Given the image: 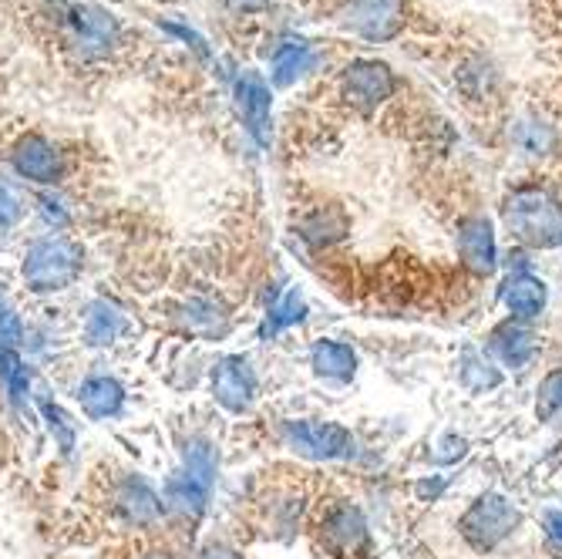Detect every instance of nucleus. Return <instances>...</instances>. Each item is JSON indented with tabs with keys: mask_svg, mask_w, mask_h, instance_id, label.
Instances as JSON below:
<instances>
[{
	"mask_svg": "<svg viewBox=\"0 0 562 559\" xmlns=\"http://www.w3.org/2000/svg\"><path fill=\"white\" fill-rule=\"evenodd\" d=\"M85 273V246L68 233H44L27 243L21 257V283L34 297L71 290Z\"/></svg>",
	"mask_w": 562,
	"mask_h": 559,
	"instance_id": "f257e3e1",
	"label": "nucleus"
},
{
	"mask_svg": "<svg viewBox=\"0 0 562 559\" xmlns=\"http://www.w3.org/2000/svg\"><path fill=\"white\" fill-rule=\"evenodd\" d=\"M50 24H55L58 44L85 65L109 62L122 47L119 18L98 4H58Z\"/></svg>",
	"mask_w": 562,
	"mask_h": 559,
	"instance_id": "f03ea898",
	"label": "nucleus"
},
{
	"mask_svg": "<svg viewBox=\"0 0 562 559\" xmlns=\"http://www.w3.org/2000/svg\"><path fill=\"white\" fill-rule=\"evenodd\" d=\"M505 226L519 243L536 249L562 246V202L539 189V186H519L502 206Z\"/></svg>",
	"mask_w": 562,
	"mask_h": 559,
	"instance_id": "7ed1b4c3",
	"label": "nucleus"
},
{
	"mask_svg": "<svg viewBox=\"0 0 562 559\" xmlns=\"http://www.w3.org/2000/svg\"><path fill=\"white\" fill-rule=\"evenodd\" d=\"M109 513L122 529L145 533L166 519L162 492L142 472H122L109 482Z\"/></svg>",
	"mask_w": 562,
	"mask_h": 559,
	"instance_id": "20e7f679",
	"label": "nucleus"
},
{
	"mask_svg": "<svg viewBox=\"0 0 562 559\" xmlns=\"http://www.w3.org/2000/svg\"><path fill=\"white\" fill-rule=\"evenodd\" d=\"M280 441L283 448L303 455L314 462H337L353 455V435L337 425V422H321V418H290L280 425Z\"/></svg>",
	"mask_w": 562,
	"mask_h": 559,
	"instance_id": "39448f33",
	"label": "nucleus"
},
{
	"mask_svg": "<svg viewBox=\"0 0 562 559\" xmlns=\"http://www.w3.org/2000/svg\"><path fill=\"white\" fill-rule=\"evenodd\" d=\"M8 159H11V169L24 182L41 186V189H55L68 179V152L41 132H24L11 145Z\"/></svg>",
	"mask_w": 562,
	"mask_h": 559,
	"instance_id": "423d86ee",
	"label": "nucleus"
},
{
	"mask_svg": "<svg viewBox=\"0 0 562 559\" xmlns=\"http://www.w3.org/2000/svg\"><path fill=\"white\" fill-rule=\"evenodd\" d=\"M210 394L229 415H246L260 394V378L246 354H223L210 368Z\"/></svg>",
	"mask_w": 562,
	"mask_h": 559,
	"instance_id": "0eeeda50",
	"label": "nucleus"
},
{
	"mask_svg": "<svg viewBox=\"0 0 562 559\" xmlns=\"http://www.w3.org/2000/svg\"><path fill=\"white\" fill-rule=\"evenodd\" d=\"M516 526H519V510L505 495H495V492L475 499L472 510L458 523V529H462V536L475 549H495L505 536H513Z\"/></svg>",
	"mask_w": 562,
	"mask_h": 559,
	"instance_id": "6e6552de",
	"label": "nucleus"
},
{
	"mask_svg": "<svg viewBox=\"0 0 562 559\" xmlns=\"http://www.w3.org/2000/svg\"><path fill=\"white\" fill-rule=\"evenodd\" d=\"M340 24L364 41H391L404 27V0H340Z\"/></svg>",
	"mask_w": 562,
	"mask_h": 559,
	"instance_id": "1a4fd4ad",
	"label": "nucleus"
},
{
	"mask_svg": "<svg viewBox=\"0 0 562 559\" xmlns=\"http://www.w3.org/2000/svg\"><path fill=\"white\" fill-rule=\"evenodd\" d=\"M233 101L246 135L257 145H270V125H273V91L260 71H239L233 81Z\"/></svg>",
	"mask_w": 562,
	"mask_h": 559,
	"instance_id": "9d476101",
	"label": "nucleus"
},
{
	"mask_svg": "<svg viewBox=\"0 0 562 559\" xmlns=\"http://www.w3.org/2000/svg\"><path fill=\"white\" fill-rule=\"evenodd\" d=\"M172 321L182 334L195 340H223L233 331V314L220 297L210 293H192L176 303Z\"/></svg>",
	"mask_w": 562,
	"mask_h": 559,
	"instance_id": "9b49d317",
	"label": "nucleus"
},
{
	"mask_svg": "<svg viewBox=\"0 0 562 559\" xmlns=\"http://www.w3.org/2000/svg\"><path fill=\"white\" fill-rule=\"evenodd\" d=\"M397 81L384 62H353L340 75V98L347 105L371 112L394 94Z\"/></svg>",
	"mask_w": 562,
	"mask_h": 559,
	"instance_id": "f8f14e48",
	"label": "nucleus"
},
{
	"mask_svg": "<svg viewBox=\"0 0 562 559\" xmlns=\"http://www.w3.org/2000/svg\"><path fill=\"white\" fill-rule=\"evenodd\" d=\"M75 404L81 409L85 418L91 422H115L125 415L128 404V388L115 374H88L75 388Z\"/></svg>",
	"mask_w": 562,
	"mask_h": 559,
	"instance_id": "ddd939ff",
	"label": "nucleus"
},
{
	"mask_svg": "<svg viewBox=\"0 0 562 559\" xmlns=\"http://www.w3.org/2000/svg\"><path fill=\"white\" fill-rule=\"evenodd\" d=\"M132 321L125 314V308L112 297H91L81 311V344L105 350L115 347L125 334H128Z\"/></svg>",
	"mask_w": 562,
	"mask_h": 559,
	"instance_id": "4468645a",
	"label": "nucleus"
},
{
	"mask_svg": "<svg viewBox=\"0 0 562 559\" xmlns=\"http://www.w3.org/2000/svg\"><path fill=\"white\" fill-rule=\"evenodd\" d=\"M162 505H166V516L182 519L189 526H199L202 516L210 513V502H213V489L195 482L192 476H186L182 469H172L162 482Z\"/></svg>",
	"mask_w": 562,
	"mask_h": 559,
	"instance_id": "2eb2a0df",
	"label": "nucleus"
},
{
	"mask_svg": "<svg viewBox=\"0 0 562 559\" xmlns=\"http://www.w3.org/2000/svg\"><path fill=\"white\" fill-rule=\"evenodd\" d=\"M458 253H462V260L469 270L488 277L498 264V249H495V233H492V223L485 216H472L458 226Z\"/></svg>",
	"mask_w": 562,
	"mask_h": 559,
	"instance_id": "dca6fc26",
	"label": "nucleus"
},
{
	"mask_svg": "<svg viewBox=\"0 0 562 559\" xmlns=\"http://www.w3.org/2000/svg\"><path fill=\"white\" fill-rule=\"evenodd\" d=\"M498 297H502V303H505L508 314H513L516 321H532V317L542 314L549 290L529 270H519V273H508V280L502 283V293Z\"/></svg>",
	"mask_w": 562,
	"mask_h": 559,
	"instance_id": "f3484780",
	"label": "nucleus"
},
{
	"mask_svg": "<svg viewBox=\"0 0 562 559\" xmlns=\"http://www.w3.org/2000/svg\"><path fill=\"white\" fill-rule=\"evenodd\" d=\"M179 469L186 476H192L195 482L210 485L216 492V479H220V445L206 432H192L182 441V448H179Z\"/></svg>",
	"mask_w": 562,
	"mask_h": 559,
	"instance_id": "a211bd4d",
	"label": "nucleus"
},
{
	"mask_svg": "<svg viewBox=\"0 0 562 559\" xmlns=\"http://www.w3.org/2000/svg\"><path fill=\"white\" fill-rule=\"evenodd\" d=\"M321 536H324V543L330 549L350 552V549H357V546L364 543L368 523H364V516H361V510H357V505H334V510L321 523Z\"/></svg>",
	"mask_w": 562,
	"mask_h": 559,
	"instance_id": "6ab92c4d",
	"label": "nucleus"
},
{
	"mask_svg": "<svg viewBox=\"0 0 562 559\" xmlns=\"http://www.w3.org/2000/svg\"><path fill=\"white\" fill-rule=\"evenodd\" d=\"M311 368H314L317 378L347 384V381L357 374V350H353L350 344H344V340L321 337V340L311 347Z\"/></svg>",
	"mask_w": 562,
	"mask_h": 559,
	"instance_id": "aec40b11",
	"label": "nucleus"
},
{
	"mask_svg": "<svg viewBox=\"0 0 562 559\" xmlns=\"http://www.w3.org/2000/svg\"><path fill=\"white\" fill-rule=\"evenodd\" d=\"M306 314H311V308H306V297H303V290H296V287H290L286 293H280L273 303H270V311L263 314V321H260V340H277L280 334H286V331H293V327H300L303 321H306Z\"/></svg>",
	"mask_w": 562,
	"mask_h": 559,
	"instance_id": "412c9836",
	"label": "nucleus"
},
{
	"mask_svg": "<svg viewBox=\"0 0 562 559\" xmlns=\"http://www.w3.org/2000/svg\"><path fill=\"white\" fill-rule=\"evenodd\" d=\"M488 347L498 354L502 365H508V368H526V365L536 358L539 337H536L529 327H522L519 321H508V324H502V327L492 334Z\"/></svg>",
	"mask_w": 562,
	"mask_h": 559,
	"instance_id": "4be33fe9",
	"label": "nucleus"
},
{
	"mask_svg": "<svg viewBox=\"0 0 562 559\" xmlns=\"http://www.w3.org/2000/svg\"><path fill=\"white\" fill-rule=\"evenodd\" d=\"M317 55H314V47L306 44V41H283L277 51H273V58H270V81L277 88H290L296 85L306 71L314 68Z\"/></svg>",
	"mask_w": 562,
	"mask_h": 559,
	"instance_id": "5701e85b",
	"label": "nucleus"
},
{
	"mask_svg": "<svg viewBox=\"0 0 562 559\" xmlns=\"http://www.w3.org/2000/svg\"><path fill=\"white\" fill-rule=\"evenodd\" d=\"M350 233V220L340 206H317L314 213H306L300 223V239L311 243L314 249L334 246Z\"/></svg>",
	"mask_w": 562,
	"mask_h": 559,
	"instance_id": "b1692460",
	"label": "nucleus"
},
{
	"mask_svg": "<svg viewBox=\"0 0 562 559\" xmlns=\"http://www.w3.org/2000/svg\"><path fill=\"white\" fill-rule=\"evenodd\" d=\"M34 404H37V415L47 422V432L55 435V445H58L65 455H71V448H75V441H78V425L71 422V415L61 409L58 401H50V398H34Z\"/></svg>",
	"mask_w": 562,
	"mask_h": 559,
	"instance_id": "393cba45",
	"label": "nucleus"
},
{
	"mask_svg": "<svg viewBox=\"0 0 562 559\" xmlns=\"http://www.w3.org/2000/svg\"><path fill=\"white\" fill-rule=\"evenodd\" d=\"M27 344V324L14 303L0 293V347L4 350H21Z\"/></svg>",
	"mask_w": 562,
	"mask_h": 559,
	"instance_id": "a878e982",
	"label": "nucleus"
},
{
	"mask_svg": "<svg viewBox=\"0 0 562 559\" xmlns=\"http://www.w3.org/2000/svg\"><path fill=\"white\" fill-rule=\"evenodd\" d=\"M37 216H41V223H44L50 233H65V230L75 223V216H71V210H68V202H65L55 189H44V192L37 195Z\"/></svg>",
	"mask_w": 562,
	"mask_h": 559,
	"instance_id": "bb28decb",
	"label": "nucleus"
},
{
	"mask_svg": "<svg viewBox=\"0 0 562 559\" xmlns=\"http://www.w3.org/2000/svg\"><path fill=\"white\" fill-rule=\"evenodd\" d=\"M536 412L546 422L562 418V368H555L552 374H546L542 388H539V401H536Z\"/></svg>",
	"mask_w": 562,
	"mask_h": 559,
	"instance_id": "cd10ccee",
	"label": "nucleus"
},
{
	"mask_svg": "<svg viewBox=\"0 0 562 559\" xmlns=\"http://www.w3.org/2000/svg\"><path fill=\"white\" fill-rule=\"evenodd\" d=\"M462 381L472 391H488V388L498 384V374L492 371V365L485 358H479L475 350H465V358H462Z\"/></svg>",
	"mask_w": 562,
	"mask_h": 559,
	"instance_id": "c85d7f7f",
	"label": "nucleus"
},
{
	"mask_svg": "<svg viewBox=\"0 0 562 559\" xmlns=\"http://www.w3.org/2000/svg\"><path fill=\"white\" fill-rule=\"evenodd\" d=\"M24 213L27 210H24L21 192L11 182H0V236H8L11 230H18Z\"/></svg>",
	"mask_w": 562,
	"mask_h": 559,
	"instance_id": "c756f323",
	"label": "nucleus"
},
{
	"mask_svg": "<svg viewBox=\"0 0 562 559\" xmlns=\"http://www.w3.org/2000/svg\"><path fill=\"white\" fill-rule=\"evenodd\" d=\"M516 145H519L522 152H529V156H542V152L552 145V128H549L546 122L529 119V122H522V125L516 128Z\"/></svg>",
	"mask_w": 562,
	"mask_h": 559,
	"instance_id": "7c9ffc66",
	"label": "nucleus"
},
{
	"mask_svg": "<svg viewBox=\"0 0 562 559\" xmlns=\"http://www.w3.org/2000/svg\"><path fill=\"white\" fill-rule=\"evenodd\" d=\"M465 451H469V441H465V438H458V435H445V438L435 445L431 459H435L438 466H451V462L462 459Z\"/></svg>",
	"mask_w": 562,
	"mask_h": 559,
	"instance_id": "2f4dec72",
	"label": "nucleus"
},
{
	"mask_svg": "<svg viewBox=\"0 0 562 559\" xmlns=\"http://www.w3.org/2000/svg\"><path fill=\"white\" fill-rule=\"evenodd\" d=\"M195 559H243V552L236 546L223 543V539H213V543H206L195 552Z\"/></svg>",
	"mask_w": 562,
	"mask_h": 559,
	"instance_id": "473e14b6",
	"label": "nucleus"
},
{
	"mask_svg": "<svg viewBox=\"0 0 562 559\" xmlns=\"http://www.w3.org/2000/svg\"><path fill=\"white\" fill-rule=\"evenodd\" d=\"M542 526H546V539L552 549H562V510H549L542 516Z\"/></svg>",
	"mask_w": 562,
	"mask_h": 559,
	"instance_id": "72a5a7b5",
	"label": "nucleus"
},
{
	"mask_svg": "<svg viewBox=\"0 0 562 559\" xmlns=\"http://www.w3.org/2000/svg\"><path fill=\"white\" fill-rule=\"evenodd\" d=\"M441 485H445V479H435V482L425 479V482H418V495H422V499H428V495L435 499V495L441 492Z\"/></svg>",
	"mask_w": 562,
	"mask_h": 559,
	"instance_id": "f704fd0d",
	"label": "nucleus"
},
{
	"mask_svg": "<svg viewBox=\"0 0 562 559\" xmlns=\"http://www.w3.org/2000/svg\"><path fill=\"white\" fill-rule=\"evenodd\" d=\"M229 4H233L236 11H257V8L267 4V0H229Z\"/></svg>",
	"mask_w": 562,
	"mask_h": 559,
	"instance_id": "c9c22d12",
	"label": "nucleus"
},
{
	"mask_svg": "<svg viewBox=\"0 0 562 559\" xmlns=\"http://www.w3.org/2000/svg\"><path fill=\"white\" fill-rule=\"evenodd\" d=\"M135 559H176L169 549H145V552H138Z\"/></svg>",
	"mask_w": 562,
	"mask_h": 559,
	"instance_id": "e433bc0d",
	"label": "nucleus"
}]
</instances>
